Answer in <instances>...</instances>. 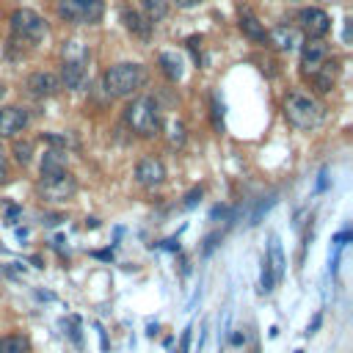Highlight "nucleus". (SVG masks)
Listing matches in <instances>:
<instances>
[{
    "mask_svg": "<svg viewBox=\"0 0 353 353\" xmlns=\"http://www.w3.org/2000/svg\"><path fill=\"white\" fill-rule=\"evenodd\" d=\"M149 72L143 63H132V61H124V63H116L105 72L102 77V88L108 97L113 99H124V97H132L143 83H146Z\"/></svg>",
    "mask_w": 353,
    "mask_h": 353,
    "instance_id": "nucleus-1",
    "label": "nucleus"
},
{
    "mask_svg": "<svg viewBox=\"0 0 353 353\" xmlns=\"http://www.w3.org/2000/svg\"><path fill=\"white\" fill-rule=\"evenodd\" d=\"M124 124L141 135V138H152L160 132L163 127V113H160V105L154 97H135L127 108H124Z\"/></svg>",
    "mask_w": 353,
    "mask_h": 353,
    "instance_id": "nucleus-2",
    "label": "nucleus"
},
{
    "mask_svg": "<svg viewBox=\"0 0 353 353\" xmlns=\"http://www.w3.org/2000/svg\"><path fill=\"white\" fill-rule=\"evenodd\" d=\"M284 119L295 130H312L325 119V105L303 91H290L284 97Z\"/></svg>",
    "mask_w": 353,
    "mask_h": 353,
    "instance_id": "nucleus-3",
    "label": "nucleus"
},
{
    "mask_svg": "<svg viewBox=\"0 0 353 353\" xmlns=\"http://www.w3.org/2000/svg\"><path fill=\"white\" fill-rule=\"evenodd\" d=\"M88 80V47L80 39L63 41V63H61V85L77 91Z\"/></svg>",
    "mask_w": 353,
    "mask_h": 353,
    "instance_id": "nucleus-4",
    "label": "nucleus"
},
{
    "mask_svg": "<svg viewBox=\"0 0 353 353\" xmlns=\"http://www.w3.org/2000/svg\"><path fill=\"white\" fill-rule=\"evenodd\" d=\"M55 14L72 25H97L105 14L102 0H58Z\"/></svg>",
    "mask_w": 353,
    "mask_h": 353,
    "instance_id": "nucleus-5",
    "label": "nucleus"
},
{
    "mask_svg": "<svg viewBox=\"0 0 353 353\" xmlns=\"http://www.w3.org/2000/svg\"><path fill=\"white\" fill-rule=\"evenodd\" d=\"M11 36L25 44H39L47 36V22L33 8H17L11 14Z\"/></svg>",
    "mask_w": 353,
    "mask_h": 353,
    "instance_id": "nucleus-6",
    "label": "nucleus"
},
{
    "mask_svg": "<svg viewBox=\"0 0 353 353\" xmlns=\"http://www.w3.org/2000/svg\"><path fill=\"white\" fill-rule=\"evenodd\" d=\"M39 193L47 201H69L77 193V179L72 171L58 168V171H44L39 182Z\"/></svg>",
    "mask_w": 353,
    "mask_h": 353,
    "instance_id": "nucleus-7",
    "label": "nucleus"
},
{
    "mask_svg": "<svg viewBox=\"0 0 353 353\" xmlns=\"http://www.w3.org/2000/svg\"><path fill=\"white\" fill-rule=\"evenodd\" d=\"M298 25L301 30L309 36V39H323L328 30H331V17L317 8V6H309V8H301L298 11Z\"/></svg>",
    "mask_w": 353,
    "mask_h": 353,
    "instance_id": "nucleus-8",
    "label": "nucleus"
},
{
    "mask_svg": "<svg viewBox=\"0 0 353 353\" xmlns=\"http://www.w3.org/2000/svg\"><path fill=\"white\" fill-rule=\"evenodd\" d=\"M135 182L141 188H160L165 182V165L160 157H143L135 165Z\"/></svg>",
    "mask_w": 353,
    "mask_h": 353,
    "instance_id": "nucleus-9",
    "label": "nucleus"
},
{
    "mask_svg": "<svg viewBox=\"0 0 353 353\" xmlns=\"http://www.w3.org/2000/svg\"><path fill=\"white\" fill-rule=\"evenodd\" d=\"M30 124V113L19 105H6L0 108V138H14Z\"/></svg>",
    "mask_w": 353,
    "mask_h": 353,
    "instance_id": "nucleus-10",
    "label": "nucleus"
},
{
    "mask_svg": "<svg viewBox=\"0 0 353 353\" xmlns=\"http://www.w3.org/2000/svg\"><path fill=\"white\" fill-rule=\"evenodd\" d=\"M328 58V44L323 41V39H309L303 47H301V72L306 74V77H312L317 69H320V63Z\"/></svg>",
    "mask_w": 353,
    "mask_h": 353,
    "instance_id": "nucleus-11",
    "label": "nucleus"
},
{
    "mask_svg": "<svg viewBox=\"0 0 353 353\" xmlns=\"http://www.w3.org/2000/svg\"><path fill=\"white\" fill-rule=\"evenodd\" d=\"M25 88H28L33 97L47 99V97H55L63 85H61V77H58L55 72H33V74L25 80Z\"/></svg>",
    "mask_w": 353,
    "mask_h": 353,
    "instance_id": "nucleus-12",
    "label": "nucleus"
},
{
    "mask_svg": "<svg viewBox=\"0 0 353 353\" xmlns=\"http://www.w3.org/2000/svg\"><path fill=\"white\" fill-rule=\"evenodd\" d=\"M336 77H339V61L336 58H325L323 63H320V69L309 77L312 80V88L317 91V94H328L331 88H334V83H336Z\"/></svg>",
    "mask_w": 353,
    "mask_h": 353,
    "instance_id": "nucleus-13",
    "label": "nucleus"
},
{
    "mask_svg": "<svg viewBox=\"0 0 353 353\" xmlns=\"http://www.w3.org/2000/svg\"><path fill=\"white\" fill-rule=\"evenodd\" d=\"M268 41H270L276 50L290 52V50H295V47L301 44V30L292 28V25H276V28L268 33Z\"/></svg>",
    "mask_w": 353,
    "mask_h": 353,
    "instance_id": "nucleus-14",
    "label": "nucleus"
},
{
    "mask_svg": "<svg viewBox=\"0 0 353 353\" xmlns=\"http://www.w3.org/2000/svg\"><path fill=\"white\" fill-rule=\"evenodd\" d=\"M240 30H243V36H248L256 44L268 41V30H265V25L259 22V17L251 8H240Z\"/></svg>",
    "mask_w": 353,
    "mask_h": 353,
    "instance_id": "nucleus-15",
    "label": "nucleus"
},
{
    "mask_svg": "<svg viewBox=\"0 0 353 353\" xmlns=\"http://www.w3.org/2000/svg\"><path fill=\"white\" fill-rule=\"evenodd\" d=\"M121 19H124V28L132 36H138V39H149L152 36V22L143 14H138L132 8H121Z\"/></svg>",
    "mask_w": 353,
    "mask_h": 353,
    "instance_id": "nucleus-16",
    "label": "nucleus"
},
{
    "mask_svg": "<svg viewBox=\"0 0 353 353\" xmlns=\"http://www.w3.org/2000/svg\"><path fill=\"white\" fill-rule=\"evenodd\" d=\"M157 63H160V69H163V74L168 77V80H182V74H185V61L176 55V52H160L157 55Z\"/></svg>",
    "mask_w": 353,
    "mask_h": 353,
    "instance_id": "nucleus-17",
    "label": "nucleus"
},
{
    "mask_svg": "<svg viewBox=\"0 0 353 353\" xmlns=\"http://www.w3.org/2000/svg\"><path fill=\"white\" fill-rule=\"evenodd\" d=\"M265 262H268V268H270V273H273V279H276V284H279L281 276H284V251H281V243H279L276 237H273L270 245H268Z\"/></svg>",
    "mask_w": 353,
    "mask_h": 353,
    "instance_id": "nucleus-18",
    "label": "nucleus"
},
{
    "mask_svg": "<svg viewBox=\"0 0 353 353\" xmlns=\"http://www.w3.org/2000/svg\"><path fill=\"white\" fill-rule=\"evenodd\" d=\"M0 353H30V339L25 334L0 336Z\"/></svg>",
    "mask_w": 353,
    "mask_h": 353,
    "instance_id": "nucleus-19",
    "label": "nucleus"
},
{
    "mask_svg": "<svg viewBox=\"0 0 353 353\" xmlns=\"http://www.w3.org/2000/svg\"><path fill=\"white\" fill-rule=\"evenodd\" d=\"M33 149H36V143H33L30 138L14 141V146H11V152H14V160H17L19 165H30V160H33Z\"/></svg>",
    "mask_w": 353,
    "mask_h": 353,
    "instance_id": "nucleus-20",
    "label": "nucleus"
},
{
    "mask_svg": "<svg viewBox=\"0 0 353 353\" xmlns=\"http://www.w3.org/2000/svg\"><path fill=\"white\" fill-rule=\"evenodd\" d=\"M141 6H143V17L149 22H160L168 14V3L165 0H141Z\"/></svg>",
    "mask_w": 353,
    "mask_h": 353,
    "instance_id": "nucleus-21",
    "label": "nucleus"
},
{
    "mask_svg": "<svg viewBox=\"0 0 353 353\" xmlns=\"http://www.w3.org/2000/svg\"><path fill=\"white\" fill-rule=\"evenodd\" d=\"M185 138H188V135H185V124H182L179 119L171 121V124H168V146H171V149H174V146L179 149V146H185Z\"/></svg>",
    "mask_w": 353,
    "mask_h": 353,
    "instance_id": "nucleus-22",
    "label": "nucleus"
},
{
    "mask_svg": "<svg viewBox=\"0 0 353 353\" xmlns=\"http://www.w3.org/2000/svg\"><path fill=\"white\" fill-rule=\"evenodd\" d=\"M259 290H262L265 295L276 290V279H273V273H270V268H268L265 259H262V273H259Z\"/></svg>",
    "mask_w": 353,
    "mask_h": 353,
    "instance_id": "nucleus-23",
    "label": "nucleus"
},
{
    "mask_svg": "<svg viewBox=\"0 0 353 353\" xmlns=\"http://www.w3.org/2000/svg\"><path fill=\"white\" fill-rule=\"evenodd\" d=\"M212 121H215V130L221 132L223 130V105L218 102V97H212Z\"/></svg>",
    "mask_w": 353,
    "mask_h": 353,
    "instance_id": "nucleus-24",
    "label": "nucleus"
},
{
    "mask_svg": "<svg viewBox=\"0 0 353 353\" xmlns=\"http://www.w3.org/2000/svg\"><path fill=\"white\" fill-rule=\"evenodd\" d=\"M190 331H193L190 325L182 331V339H179V353H188V350H190Z\"/></svg>",
    "mask_w": 353,
    "mask_h": 353,
    "instance_id": "nucleus-25",
    "label": "nucleus"
},
{
    "mask_svg": "<svg viewBox=\"0 0 353 353\" xmlns=\"http://www.w3.org/2000/svg\"><path fill=\"white\" fill-rule=\"evenodd\" d=\"M201 193H204L201 188H193V190H190V193L185 196V207H193V204H196V201L201 199Z\"/></svg>",
    "mask_w": 353,
    "mask_h": 353,
    "instance_id": "nucleus-26",
    "label": "nucleus"
},
{
    "mask_svg": "<svg viewBox=\"0 0 353 353\" xmlns=\"http://www.w3.org/2000/svg\"><path fill=\"white\" fill-rule=\"evenodd\" d=\"M8 179V160H6V152L0 149V185Z\"/></svg>",
    "mask_w": 353,
    "mask_h": 353,
    "instance_id": "nucleus-27",
    "label": "nucleus"
},
{
    "mask_svg": "<svg viewBox=\"0 0 353 353\" xmlns=\"http://www.w3.org/2000/svg\"><path fill=\"white\" fill-rule=\"evenodd\" d=\"M201 0H176V6L179 8H193V6H199Z\"/></svg>",
    "mask_w": 353,
    "mask_h": 353,
    "instance_id": "nucleus-28",
    "label": "nucleus"
}]
</instances>
